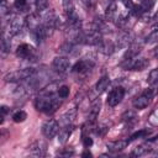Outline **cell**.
Masks as SVG:
<instances>
[{"label": "cell", "instance_id": "cell-1", "mask_svg": "<svg viewBox=\"0 0 158 158\" xmlns=\"http://www.w3.org/2000/svg\"><path fill=\"white\" fill-rule=\"evenodd\" d=\"M58 98L53 95V93H43V95L35 99V107L41 112L53 114L60 105V100Z\"/></svg>", "mask_w": 158, "mask_h": 158}, {"label": "cell", "instance_id": "cell-2", "mask_svg": "<svg viewBox=\"0 0 158 158\" xmlns=\"http://www.w3.org/2000/svg\"><path fill=\"white\" fill-rule=\"evenodd\" d=\"M33 74H36V69H33V68H23V69H19V70H14V72L7 73L4 77V79H5V81L17 83V81H22V80L28 79Z\"/></svg>", "mask_w": 158, "mask_h": 158}, {"label": "cell", "instance_id": "cell-3", "mask_svg": "<svg viewBox=\"0 0 158 158\" xmlns=\"http://www.w3.org/2000/svg\"><path fill=\"white\" fill-rule=\"evenodd\" d=\"M101 35L98 30H91L88 32H80L78 42L83 44H90V46H99L101 42Z\"/></svg>", "mask_w": 158, "mask_h": 158}, {"label": "cell", "instance_id": "cell-4", "mask_svg": "<svg viewBox=\"0 0 158 158\" xmlns=\"http://www.w3.org/2000/svg\"><path fill=\"white\" fill-rule=\"evenodd\" d=\"M148 64H149L148 59H146L144 57H137L136 56L135 58L122 60L121 67L130 69V70H143Z\"/></svg>", "mask_w": 158, "mask_h": 158}, {"label": "cell", "instance_id": "cell-5", "mask_svg": "<svg viewBox=\"0 0 158 158\" xmlns=\"http://www.w3.org/2000/svg\"><path fill=\"white\" fill-rule=\"evenodd\" d=\"M59 132V125H58V122L56 121V120H53V118H49V120H47L44 123H43V126H42V133L44 135V137H47V138H53L57 133Z\"/></svg>", "mask_w": 158, "mask_h": 158}, {"label": "cell", "instance_id": "cell-6", "mask_svg": "<svg viewBox=\"0 0 158 158\" xmlns=\"http://www.w3.org/2000/svg\"><path fill=\"white\" fill-rule=\"evenodd\" d=\"M25 27V21L20 17H14L10 22H9V27H7V35L10 36H16L19 33H21V31Z\"/></svg>", "mask_w": 158, "mask_h": 158}, {"label": "cell", "instance_id": "cell-7", "mask_svg": "<svg viewBox=\"0 0 158 158\" xmlns=\"http://www.w3.org/2000/svg\"><path fill=\"white\" fill-rule=\"evenodd\" d=\"M42 23L44 25V27L47 30H53L57 25H58V19L54 14L53 10H47L46 14H43L42 16Z\"/></svg>", "mask_w": 158, "mask_h": 158}, {"label": "cell", "instance_id": "cell-8", "mask_svg": "<svg viewBox=\"0 0 158 158\" xmlns=\"http://www.w3.org/2000/svg\"><path fill=\"white\" fill-rule=\"evenodd\" d=\"M69 60L67 57H63V56H59V57H56L52 62V68L58 72V73H64L69 69Z\"/></svg>", "mask_w": 158, "mask_h": 158}, {"label": "cell", "instance_id": "cell-9", "mask_svg": "<svg viewBox=\"0 0 158 158\" xmlns=\"http://www.w3.org/2000/svg\"><path fill=\"white\" fill-rule=\"evenodd\" d=\"M123 95H125V90L123 88L118 86V88H115L107 96V104L109 106H116L122 99H123Z\"/></svg>", "mask_w": 158, "mask_h": 158}, {"label": "cell", "instance_id": "cell-10", "mask_svg": "<svg viewBox=\"0 0 158 158\" xmlns=\"http://www.w3.org/2000/svg\"><path fill=\"white\" fill-rule=\"evenodd\" d=\"M30 154L33 156V157H43L46 154V151H47V146L43 141H36L33 142L30 147Z\"/></svg>", "mask_w": 158, "mask_h": 158}, {"label": "cell", "instance_id": "cell-11", "mask_svg": "<svg viewBox=\"0 0 158 158\" xmlns=\"http://www.w3.org/2000/svg\"><path fill=\"white\" fill-rule=\"evenodd\" d=\"M33 54V49L30 44H26V43H22L17 47L16 49V56L22 58V59H30Z\"/></svg>", "mask_w": 158, "mask_h": 158}, {"label": "cell", "instance_id": "cell-12", "mask_svg": "<svg viewBox=\"0 0 158 158\" xmlns=\"http://www.w3.org/2000/svg\"><path fill=\"white\" fill-rule=\"evenodd\" d=\"M94 65L93 62L88 60V59H83V60H79L74 65H73V72L74 73H85L88 72L89 69H91Z\"/></svg>", "mask_w": 158, "mask_h": 158}, {"label": "cell", "instance_id": "cell-13", "mask_svg": "<svg viewBox=\"0 0 158 158\" xmlns=\"http://www.w3.org/2000/svg\"><path fill=\"white\" fill-rule=\"evenodd\" d=\"M151 99H152V98H149L147 94L142 93L139 96H137V98L133 100V106H135L136 109H138V110H142V109H144V107L149 104Z\"/></svg>", "mask_w": 158, "mask_h": 158}, {"label": "cell", "instance_id": "cell-14", "mask_svg": "<svg viewBox=\"0 0 158 158\" xmlns=\"http://www.w3.org/2000/svg\"><path fill=\"white\" fill-rule=\"evenodd\" d=\"M130 141H123V139H117V141H112V142H109L106 144L107 149L111 151V152H120L122 151L123 148H126V146L128 144Z\"/></svg>", "mask_w": 158, "mask_h": 158}, {"label": "cell", "instance_id": "cell-15", "mask_svg": "<svg viewBox=\"0 0 158 158\" xmlns=\"http://www.w3.org/2000/svg\"><path fill=\"white\" fill-rule=\"evenodd\" d=\"M72 132H73V126L69 125V123L65 125L63 128H60V131L58 133V141H59V143L64 144L67 142V139L69 138V136L72 135Z\"/></svg>", "mask_w": 158, "mask_h": 158}, {"label": "cell", "instance_id": "cell-16", "mask_svg": "<svg viewBox=\"0 0 158 158\" xmlns=\"http://www.w3.org/2000/svg\"><path fill=\"white\" fill-rule=\"evenodd\" d=\"M99 111H100V99H96L91 106H90V110H89V121L90 122H94L99 115Z\"/></svg>", "mask_w": 158, "mask_h": 158}, {"label": "cell", "instance_id": "cell-17", "mask_svg": "<svg viewBox=\"0 0 158 158\" xmlns=\"http://www.w3.org/2000/svg\"><path fill=\"white\" fill-rule=\"evenodd\" d=\"M109 84H110V79H109V77H102V78H100L99 81H98L96 85H95V91H96L98 94L104 93V91L107 89Z\"/></svg>", "mask_w": 158, "mask_h": 158}, {"label": "cell", "instance_id": "cell-18", "mask_svg": "<svg viewBox=\"0 0 158 158\" xmlns=\"http://www.w3.org/2000/svg\"><path fill=\"white\" fill-rule=\"evenodd\" d=\"M139 49H141V46H139V44H131V47L126 51V53H125V56H123V59H122V60L135 58L136 56H138Z\"/></svg>", "mask_w": 158, "mask_h": 158}, {"label": "cell", "instance_id": "cell-19", "mask_svg": "<svg viewBox=\"0 0 158 158\" xmlns=\"http://www.w3.org/2000/svg\"><path fill=\"white\" fill-rule=\"evenodd\" d=\"M116 15H117V5H116L115 1H112L106 7V17L109 20H115L116 19Z\"/></svg>", "mask_w": 158, "mask_h": 158}, {"label": "cell", "instance_id": "cell-20", "mask_svg": "<svg viewBox=\"0 0 158 158\" xmlns=\"http://www.w3.org/2000/svg\"><path fill=\"white\" fill-rule=\"evenodd\" d=\"M149 152V146L148 144H139V146H137L133 151H132V156H135V157H139V156H143V154H146V153H148Z\"/></svg>", "mask_w": 158, "mask_h": 158}, {"label": "cell", "instance_id": "cell-21", "mask_svg": "<svg viewBox=\"0 0 158 158\" xmlns=\"http://www.w3.org/2000/svg\"><path fill=\"white\" fill-rule=\"evenodd\" d=\"M10 47H11V43H10V35H2V38H1V49H2V53H7L10 51Z\"/></svg>", "mask_w": 158, "mask_h": 158}, {"label": "cell", "instance_id": "cell-22", "mask_svg": "<svg viewBox=\"0 0 158 158\" xmlns=\"http://www.w3.org/2000/svg\"><path fill=\"white\" fill-rule=\"evenodd\" d=\"M99 47H100V51L102 53H105V54H110L114 51V46L110 42H107V41H101Z\"/></svg>", "mask_w": 158, "mask_h": 158}, {"label": "cell", "instance_id": "cell-23", "mask_svg": "<svg viewBox=\"0 0 158 158\" xmlns=\"http://www.w3.org/2000/svg\"><path fill=\"white\" fill-rule=\"evenodd\" d=\"M75 114H77V110L75 109H70V110H68L64 115H63V122L65 123V125H68V123H70L72 121H73V118L75 117Z\"/></svg>", "mask_w": 158, "mask_h": 158}, {"label": "cell", "instance_id": "cell-24", "mask_svg": "<svg viewBox=\"0 0 158 158\" xmlns=\"http://www.w3.org/2000/svg\"><path fill=\"white\" fill-rule=\"evenodd\" d=\"M158 41V26L153 27V30L151 31V33L146 37V43H154Z\"/></svg>", "mask_w": 158, "mask_h": 158}, {"label": "cell", "instance_id": "cell-25", "mask_svg": "<svg viewBox=\"0 0 158 158\" xmlns=\"http://www.w3.org/2000/svg\"><path fill=\"white\" fill-rule=\"evenodd\" d=\"M147 80H148V83H149L151 85H153V84H157V83H158V68L152 69V70L149 72Z\"/></svg>", "mask_w": 158, "mask_h": 158}, {"label": "cell", "instance_id": "cell-26", "mask_svg": "<svg viewBox=\"0 0 158 158\" xmlns=\"http://www.w3.org/2000/svg\"><path fill=\"white\" fill-rule=\"evenodd\" d=\"M35 4H36V10L38 12H43L48 7V0H36Z\"/></svg>", "mask_w": 158, "mask_h": 158}, {"label": "cell", "instance_id": "cell-27", "mask_svg": "<svg viewBox=\"0 0 158 158\" xmlns=\"http://www.w3.org/2000/svg\"><path fill=\"white\" fill-rule=\"evenodd\" d=\"M26 117H27V115H26V112L25 111H17V112H15L14 115H12V120L15 121V122H22V121H25L26 120Z\"/></svg>", "mask_w": 158, "mask_h": 158}, {"label": "cell", "instance_id": "cell-28", "mask_svg": "<svg viewBox=\"0 0 158 158\" xmlns=\"http://www.w3.org/2000/svg\"><path fill=\"white\" fill-rule=\"evenodd\" d=\"M68 95H69V86L62 85V86L58 89V96H59L60 99H65Z\"/></svg>", "mask_w": 158, "mask_h": 158}, {"label": "cell", "instance_id": "cell-29", "mask_svg": "<svg viewBox=\"0 0 158 158\" xmlns=\"http://www.w3.org/2000/svg\"><path fill=\"white\" fill-rule=\"evenodd\" d=\"M122 121H125V122H130V121H132V120H135L136 118V114L133 112V111H126L123 115H122Z\"/></svg>", "mask_w": 158, "mask_h": 158}, {"label": "cell", "instance_id": "cell-30", "mask_svg": "<svg viewBox=\"0 0 158 158\" xmlns=\"http://www.w3.org/2000/svg\"><path fill=\"white\" fill-rule=\"evenodd\" d=\"M148 133H149V131H148V130H142V131L135 132V133L131 136V138H130L128 141H132V139H136V138H141V137H146Z\"/></svg>", "mask_w": 158, "mask_h": 158}, {"label": "cell", "instance_id": "cell-31", "mask_svg": "<svg viewBox=\"0 0 158 158\" xmlns=\"http://www.w3.org/2000/svg\"><path fill=\"white\" fill-rule=\"evenodd\" d=\"M7 12H9L7 1H6V0H1V5H0V14H1V17H4Z\"/></svg>", "mask_w": 158, "mask_h": 158}, {"label": "cell", "instance_id": "cell-32", "mask_svg": "<svg viewBox=\"0 0 158 158\" xmlns=\"http://www.w3.org/2000/svg\"><path fill=\"white\" fill-rule=\"evenodd\" d=\"M15 7L19 10H23L26 7V0H15Z\"/></svg>", "mask_w": 158, "mask_h": 158}, {"label": "cell", "instance_id": "cell-33", "mask_svg": "<svg viewBox=\"0 0 158 158\" xmlns=\"http://www.w3.org/2000/svg\"><path fill=\"white\" fill-rule=\"evenodd\" d=\"M63 7H64V11L68 12L69 10L73 9V4H72V0H63Z\"/></svg>", "mask_w": 158, "mask_h": 158}, {"label": "cell", "instance_id": "cell-34", "mask_svg": "<svg viewBox=\"0 0 158 158\" xmlns=\"http://www.w3.org/2000/svg\"><path fill=\"white\" fill-rule=\"evenodd\" d=\"M83 143H84V146L88 148V147H90V146L93 144V139H91L89 136H84V137H83Z\"/></svg>", "mask_w": 158, "mask_h": 158}, {"label": "cell", "instance_id": "cell-35", "mask_svg": "<svg viewBox=\"0 0 158 158\" xmlns=\"http://www.w3.org/2000/svg\"><path fill=\"white\" fill-rule=\"evenodd\" d=\"M58 154H59V156H65V157H69V156H73V154H74V152H73L72 149H65V151L59 152Z\"/></svg>", "mask_w": 158, "mask_h": 158}, {"label": "cell", "instance_id": "cell-36", "mask_svg": "<svg viewBox=\"0 0 158 158\" xmlns=\"http://www.w3.org/2000/svg\"><path fill=\"white\" fill-rule=\"evenodd\" d=\"M123 1V4H125V6L126 7H128V9H133V2H132V0H122Z\"/></svg>", "mask_w": 158, "mask_h": 158}, {"label": "cell", "instance_id": "cell-37", "mask_svg": "<svg viewBox=\"0 0 158 158\" xmlns=\"http://www.w3.org/2000/svg\"><path fill=\"white\" fill-rule=\"evenodd\" d=\"M7 111H9V110H7V107H6V106H1V114H2V118H4V116L7 114Z\"/></svg>", "mask_w": 158, "mask_h": 158}, {"label": "cell", "instance_id": "cell-38", "mask_svg": "<svg viewBox=\"0 0 158 158\" xmlns=\"http://www.w3.org/2000/svg\"><path fill=\"white\" fill-rule=\"evenodd\" d=\"M83 157H91V153H90L89 151H85V152L83 153Z\"/></svg>", "mask_w": 158, "mask_h": 158}, {"label": "cell", "instance_id": "cell-39", "mask_svg": "<svg viewBox=\"0 0 158 158\" xmlns=\"http://www.w3.org/2000/svg\"><path fill=\"white\" fill-rule=\"evenodd\" d=\"M153 20H154V21H158V10H157L156 14L153 15Z\"/></svg>", "mask_w": 158, "mask_h": 158}, {"label": "cell", "instance_id": "cell-40", "mask_svg": "<svg viewBox=\"0 0 158 158\" xmlns=\"http://www.w3.org/2000/svg\"><path fill=\"white\" fill-rule=\"evenodd\" d=\"M154 56H156V57H158V47L154 49Z\"/></svg>", "mask_w": 158, "mask_h": 158}, {"label": "cell", "instance_id": "cell-41", "mask_svg": "<svg viewBox=\"0 0 158 158\" xmlns=\"http://www.w3.org/2000/svg\"><path fill=\"white\" fill-rule=\"evenodd\" d=\"M156 154H157V156H158V151H157V152H156Z\"/></svg>", "mask_w": 158, "mask_h": 158}]
</instances>
